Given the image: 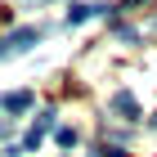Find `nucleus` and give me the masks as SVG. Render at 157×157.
Segmentation results:
<instances>
[{"instance_id": "6e6552de", "label": "nucleus", "mask_w": 157, "mask_h": 157, "mask_svg": "<svg viewBox=\"0 0 157 157\" xmlns=\"http://www.w3.org/2000/svg\"><path fill=\"white\" fill-rule=\"evenodd\" d=\"M126 5H153V0H126Z\"/></svg>"}, {"instance_id": "9d476101", "label": "nucleus", "mask_w": 157, "mask_h": 157, "mask_svg": "<svg viewBox=\"0 0 157 157\" xmlns=\"http://www.w3.org/2000/svg\"><path fill=\"white\" fill-rule=\"evenodd\" d=\"M153 121H157V117H153Z\"/></svg>"}, {"instance_id": "0eeeda50", "label": "nucleus", "mask_w": 157, "mask_h": 157, "mask_svg": "<svg viewBox=\"0 0 157 157\" xmlns=\"http://www.w3.org/2000/svg\"><path fill=\"white\" fill-rule=\"evenodd\" d=\"M94 157H126V153H121V148H112V144H99V153Z\"/></svg>"}, {"instance_id": "f257e3e1", "label": "nucleus", "mask_w": 157, "mask_h": 157, "mask_svg": "<svg viewBox=\"0 0 157 157\" xmlns=\"http://www.w3.org/2000/svg\"><path fill=\"white\" fill-rule=\"evenodd\" d=\"M32 40H40V27H18L13 36H5V54H18V49H27Z\"/></svg>"}, {"instance_id": "f03ea898", "label": "nucleus", "mask_w": 157, "mask_h": 157, "mask_svg": "<svg viewBox=\"0 0 157 157\" xmlns=\"http://www.w3.org/2000/svg\"><path fill=\"white\" fill-rule=\"evenodd\" d=\"M108 108H112V112H121V117H139V103H135V94H130V90H117Z\"/></svg>"}, {"instance_id": "39448f33", "label": "nucleus", "mask_w": 157, "mask_h": 157, "mask_svg": "<svg viewBox=\"0 0 157 157\" xmlns=\"http://www.w3.org/2000/svg\"><path fill=\"white\" fill-rule=\"evenodd\" d=\"M49 126H54V112H40V117H36V126H32L27 135H36V139H40V135H45Z\"/></svg>"}, {"instance_id": "20e7f679", "label": "nucleus", "mask_w": 157, "mask_h": 157, "mask_svg": "<svg viewBox=\"0 0 157 157\" xmlns=\"http://www.w3.org/2000/svg\"><path fill=\"white\" fill-rule=\"evenodd\" d=\"M94 9H99V5H72V9H67V23H85Z\"/></svg>"}, {"instance_id": "1a4fd4ad", "label": "nucleus", "mask_w": 157, "mask_h": 157, "mask_svg": "<svg viewBox=\"0 0 157 157\" xmlns=\"http://www.w3.org/2000/svg\"><path fill=\"white\" fill-rule=\"evenodd\" d=\"M5 130H9V126H5V121H0V135H5Z\"/></svg>"}, {"instance_id": "7ed1b4c3", "label": "nucleus", "mask_w": 157, "mask_h": 157, "mask_svg": "<svg viewBox=\"0 0 157 157\" xmlns=\"http://www.w3.org/2000/svg\"><path fill=\"white\" fill-rule=\"evenodd\" d=\"M0 108H5V112H27V108H32V94H27V90H13V94L0 99Z\"/></svg>"}, {"instance_id": "423d86ee", "label": "nucleus", "mask_w": 157, "mask_h": 157, "mask_svg": "<svg viewBox=\"0 0 157 157\" xmlns=\"http://www.w3.org/2000/svg\"><path fill=\"white\" fill-rule=\"evenodd\" d=\"M59 144H63V148L76 144V130H72V126H63V130H59Z\"/></svg>"}]
</instances>
